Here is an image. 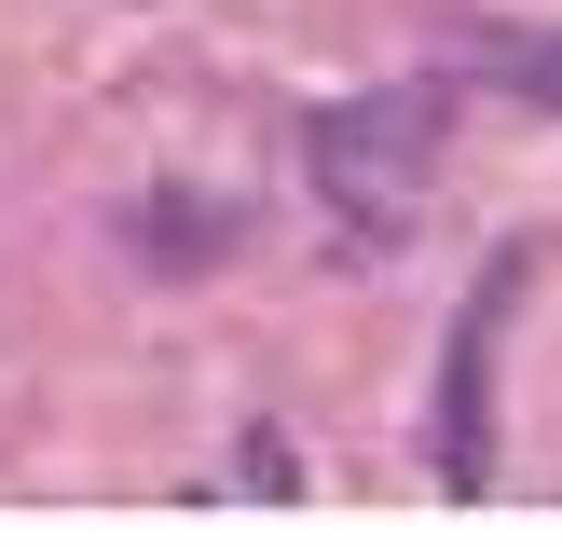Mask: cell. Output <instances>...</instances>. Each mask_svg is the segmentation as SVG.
I'll return each instance as SVG.
<instances>
[{"label":"cell","instance_id":"6da1fadb","mask_svg":"<svg viewBox=\"0 0 562 549\" xmlns=\"http://www.w3.org/2000/svg\"><path fill=\"white\" fill-rule=\"evenodd\" d=\"M439 152H453V110L426 82H371V97H329L302 165H316V206H344L357 234H412L439 192Z\"/></svg>","mask_w":562,"mask_h":549},{"label":"cell","instance_id":"7a4b0ae2","mask_svg":"<svg viewBox=\"0 0 562 549\" xmlns=\"http://www.w3.org/2000/svg\"><path fill=\"white\" fill-rule=\"evenodd\" d=\"M521 302V261H494L481 289H467L453 344H439V494H481L494 481V426H481V384H494V329H508Z\"/></svg>","mask_w":562,"mask_h":549},{"label":"cell","instance_id":"3957f363","mask_svg":"<svg viewBox=\"0 0 562 549\" xmlns=\"http://www.w3.org/2000/svg\"><path fill=\"white\" fill-rule=\"evenodd\" d=\"M467 55H481L494 82H536V110H562V42H549V27H481Z\"/></svg>","mask_w":562,"mask_h":549}]
</instances>
